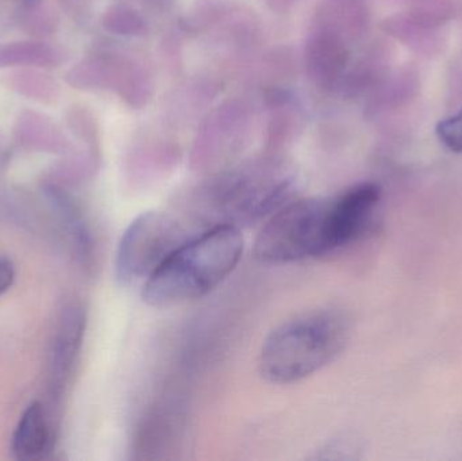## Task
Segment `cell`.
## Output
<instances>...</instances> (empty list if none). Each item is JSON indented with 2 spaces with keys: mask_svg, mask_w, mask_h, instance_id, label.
<instances>
[{
  "mask_svg": "<svg viewBox=\"0 0 462 461\" xmlns=\"http://www.w3.org/2000/svg\"><path fill=\"white\" fill-rule=\"evenodd\" d=\"M360 208L346 195L287 203L272 216L254 244V256L265 264H288L322 256L360 240Z\"/></svg>",
  "mask_w": 462,
  "mask_h": 461,
  "instance_id": "6da1fadb",
  "label": "cell"
},
{
  "mask_svg": "<svg viewBox=\"0 0 462 461\" xmlns=\"http://www.w3.org/2000/svg\"><path fill=\"white\" fill-rule=\"evenodd\" d=\"M238 226L219 224L189 237L143 286V300L170 308L205 297L236 270L244 254Z\"/></svg>",
  "mask_w": 462,
  "mask_h": 461,
  "instance_id": "7a4b0ae2",
  "label": "cell"
},
{
  "mask_svg": "<svg viewBox=\"0 0 462 461\" xmlns=\"http://www.w3.org/2000/svg\"><path fill=\"white\" fill-rule=\"evenodd\" d=\"M349 321L337 310L299 314L263 341L260 373L269 383L291 384L330 364L346 346Z\"/></svg>",
  "mask_w": 462,
  "mask_h": 461,
  "instance_id": "3957f363",
  "label": "cell"
},
{
  "mask_svg": "<svg viewBox=\"0 0 462 461\" xmlns=\"http://www.w3.org/2000/svg\"><path fill=\"white\" fill-rule=\"evenodd\" d=\"M189 238L183 225L170 214H141L122 235L116 252V278L125 286H143Z\"/></svg>",
  "mask_w": 462,
  "mask_h": 461,
  "instance_id": "277c9868",
  "label": "cell"
},
{
  "mask_svg": "<svg viewBox=\"0 0 462 461\" xmlns=\"http://www.w3.org/2000/svg\"><path fill=\"white\" fill-rule=\"evenodd\" d=\"M51 427L45 409L41 403H32L22 414L14 433V455L22 461L41 459L51 447Z\"/></svg>",
  "mask_w": 462,
  "mask_h": 461,
  "instance_id": "5b68a950",
  "label": "cell"
},
{
  "mask_svg": "<svg viewBox=\"0 0 462 461\" xmlns=\"http://www.w3.org/2000/svg\"><path fill=\"white\" fill-rule=\"evenodd\" d=\"M84 327L86 317L83 310L78 306L68 308L60 322L53 352V379L59 386H62L72 373L83 341Z\"/></svg>",
  "mask_w": 462,
  "mask_h": 461,
  "instance_id": "8992f818",
  "label": "cell"
},
{
  "mask_svg": "<svg viewBox=\"0 0 462 461\" xmlns=\"http://www.w3.org/2000/svg\"><path fill=\"white\" fill-rule=\"evenodd\" d=\"M437 135L448 149L456 153H462V108L439 122Z\"/></svg>",
  "mask_w": 462,
  "mask_h": 461,
  "instance_id": "52a82bcc",
  "label": "cell"
},
{
  "mask_svg": "<svg viewBox=\"0 0 462 461\" xmlns=\"http://www.w3.org/2000/svg\"><path fill=\"white\" fill-rule=\"evenodd\" d=\"M15 279V268L7 257H0V295L7 292Z\"/></svg>",
  "mask_w": 462,
  "mask_h": 461,
  "instance_id": "ba28073f",
  "label": "cell"
}]
</instances>
